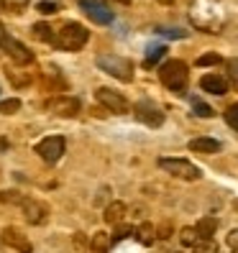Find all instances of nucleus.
Wrapping results in <instances>:
<instances>
[{
  "instance_id": "f257e3e1",
  "label": "nucleus",
  "mask_w": 238,
  "mask_h": 253,
  "mask_svg": "<svg viewBox=\"0 0 238 253\" xmlns=\"http://www.w3.org/2000/svg\"><path fill=\"white\" fill-rule=\"evenodd\" d=\"M159 80L174 95H185L187 92V82H190L187 64L182 62V59H169V62H164L159 67Z\"/></svg>"
},
{
  "instance_id": "f03ea898",
  "label": "nucleus",
  "mask_w": 238,
  "mask_h": 253,
  "mask_svg": "<svg viewBox=\"0 0 238 253\" xmlns=\"http://www.w3.org/2000/svg\"><path fill=\"white\" fill-rule=\"evenodd\" d=\"M87 39H90V31H87L82 23L69 21V23H64L56 31V39H54L51 46L62 49V51H80L85 43H87Z\"/></svg>"
},
{
  "instance_id": "7ed1b4c3",
  "label": "nucleus",
  "mask_w": 238,
  "mask_h": 253,
  "mask_svg": "<svg viewBox=\"0 0 238 253\" xmlns=\"http://www.w3.org/2000/svg\"><path fill=\"white\" fill-rule=\"evenodd\" d=\"M95 64L105 72V74H110V77L121 80V82H131V80H133V62H131V59H126V56H118V54H97Z\"/></svg>"
},
{
  "instance_id": "20e7f679",
  "label": "nucleus",
  "mask_w": 238,
  "mask_h": 253,
  "mask_svg": "<svg viewBox=\"0 0 238 253\" xmlns=\"http://www.w3.org/2000/svg\"><path fill=\"white\" fill-rule=\"evenodd\" d=\"M0 49H3V51L13 59V62L21 64V67H26V64L34 62V51H28L18 39H13V36L5 31L3 23H0Z\"/></svg>"
},
{
  "instance_id": "39448f33",
  "label": "nucleus",
  "mask_w": 238,
  "mask_h": 253,
  "mask_svg": "<svg viewBox=\"0 0 238 253\" xmlns=\"http://www.w3.org/2000/svg\"><path fill=\"white\" fill-rule=\"evenodd\" d=\"M159 167L164 171H169L172 176H177V179H185V182H197L202 176V171L187 159H159Z\"/></svg>"
},
{
  "instance_id": "423d86ee",
  "label": "nucleus",
  "mask_w": 238,
  "mask_h": 253,
  "mask_svg": "<svg viewBox=\"0 0 238 253\" xmlns=\"http://www.w3.org/2000/svg\"><path fill=\"white\" fill-rule=\"evenodd\" d=\"M95 100H97L105 110L118 113V115H123V113H128V110H131L128 100H126L121 92L110 90V87H97V90H95Z\"/></svg>"
},
{
  "instance_id": "0eeeda50",
  "label": "nucleus",
  "mask_w": 238,
  "mask_h": 253,
  "mask_svg": "<svg viewBox=\"0 0 238 253\" xmlns=\"http://www.w3.org/2000/svg\"><path fill=\"white\" fill-rule=\"evenodd\" d=\"M64 148H67V143H64L62 136H47V138H41V141L36 143L34 151H36L44 161H47V164H56L59 159H62Z\"/></svg>"
},
{
  "instance_id": "6e6552de",
  "label": "nucleus",
  "mask_w": 238,
  "mask_h": 253,
  "mask_svg": "<svg viewBox=\"0 0 238 253\" xmlns=\"http://www.w3.org/2000/svg\"><path fill=\"white\" fill-rule=\"evenodd\" d=\"M80 5H82V10L87 13V16H90V21H95L100 26L113 23V10L102 3V0H80Z\"/></svg>"
},
{
  "instance_id": "1a4fd4ad",
  "label": "nucleus",
  "mask_w": 238,
  "mask_h": 253,
  "mask_svg": "<svg viewBox=\"0 0 238 253\" xmlns=\"http://www.w3.org/2000/svg\"><path fill=\"white\" fill-rule=\"evenodd\" d=\"M136 118H139L141 123L151 126V128H156V126L164 123V113H161L159 105H156V102H151V100H141V102H136Z\"/></svg>"
},
{
  "instance_id": "9d476101",
  "label": "nucleus",
  "mask_w": 238,
  "mask_h": 253,
  "mask_svg": "<svg viewBox=\"0 0 238 253\" xmlns=\"http://www.w3.org/2000/svg\"><path fill=\"white\" fill-rule=\"evenodd\" d=\"M0 241H3L5 246H10V248H16L18 253H31L34 251L28 235H23V230H18V228H5L3 235H0Z\"/></svg>"
},
{
  "instance_id": "9b49d317",
  "label": "nucleus",
  "mask_w": 238,
  "mask_h": 253,
  "mask_svg": "<svg viewBox=\"0 0 238 253\" xmlns=\"http://www.w3.org/2000/svg\"><path fill=\"white\" fill-rule=\"evenodd\" d=\"M23 212H26V220L31 222V225H44V222L49 220V207L39 202V200H23Z\"/></svg>"
},
{
  "instance_id": "f8f14e48",
  "label": "nucleus",
  "mask_w": 238,
  "mask_h": 253,
  "mask_svg": "<svg viewBox=\"0 0 238 253\" xmlns=\"http://www.w3.org/2000/svg\"><path fill=\"white\" fill-rule=\"evenodd\" d=\"M200 87L205 92H210V95H218V97H223L228 92V80L223 77V74H218V72H210V74H202V80H200Z\"/></svg>"
},
{
  "instance_id": "ddd939ff",
  "label": "nucleus",
  "mask_w": 238,
  "mask_h": 253,
  "mask_svg": "<svg viewBox=\"0 0 238 253\" xmlns=\"http://www.w3.org/2000/svg\"><path fill=\"white\" fill-rule=\"evenodd\" d=\"M49 108L56 113V115H62V118H74L80 113V100L77 97H56V100H51L49 102Z\"/></svg>"
},
{
  "instance_id": "4468645a",
  "label": "nucleus",
  "mask_w": 238,
  "mask_h": 253,
  "mask_svg": "<svg viewBox=\"0 0 238 253\" xmlns=\"http://www.w3.org/2000/svg\"><path fill=\"white\" fill-rule=\"evenodd\" d=\"M123 217H126V205L123 202H110L108 207H105V212H102V220H105L108 222V225H121V222H123Z\"/></svg>"
},
{
  "instance_id": "2eb2a0df",
  "label": "nucleus",
  "mask_w": 238,
  "mask_h": 253,
  "mask_svg": "<svg viewBox=\"0 0 238 253\" xmlns=\"http://www.w3.org/2000/svg\"><path fill=\"white\" fill-rule=\"evenodd\" d=\"M190 151H195V154H218L220 151V143L215 138H192L190 141Z\"/></svg>"
},
{
  "instance_id": "dca6fc26",
  "label": "nucleus",
  "mask_w": 238,
  "mask_h": 253,
  "mask_svg": "<svg viewBox=\"0 0 238 253\" xmlns=\"http://www.w3.org/2000/svg\"><path fill=\"white\" fill-rule=\"evenodd\" d=\"M195 230H197V235L202 238V241H213V235H215V230H218V220L210 217V215H205L202 220H197Z\"/></svg>"
},
{
  "instance_id": "f3484780",
  "label": "nucleus",
  "mask_w": 238,
  "mask_h": 253,
  "mask_svg": "<svg viewBox=\"0 0 238 253\" xmlns=\"http://www.w3.org/2000/svg\"><path fill=\"white\" fill-rule=\"evenodd\" d=\"M110 246H113V238H110L108 233H102V230L90 238V251H93V253H108Z\"/></svg>"
},
{
  "instance_id": "a211bd4d",
  "label": "nucleus",
  "mask_w": 238,
  "mask_h": 253,
  "mask_svg": "<svg viewBox=\"0 0 238 253\" xmlns=\"http://www.w3.org/2000/svg\"><path fill=\"white\" fill-rule=\"evenodd\" d=\"M133 233L139 235V241H141L143 246H151V243L156 241V228L151 225V222H143V225H139Z\"/></svg>"
},
{
  "instance_id": "6ab92c4d",
  "label": "nucleus",
  "mask_w": 238,
  "mask_h": 253,
  "mask_svg": "<svg viewBox=\"0 0 238 253\" xmlns=\"http://www.w3.org/2000/svg\"><path fill=\"white\" fill-rule=\"evenodd\" d=\"M31 34H34L39 41H47V43H54V39H56L54 28H51L49 23H36V26L31 28Z\"/></svg>"
},
{
  "instance_id": "aec40b11",
  "label": "nucleus",
  "mask_w": 238,
  "mask_h": 253,
  "mask_svg": "<svg viewBox=\"0 0 238 253\" xmlns=\"http://www.w3.org/2000/svg\"><path fill=\"white\" fill-rule=\"evenodd\" d=\"M164 54H167V46H161V43H159V46H148V49H146V62H143V67H154Z\"/></svg>"
},
{
  "instance_id": "412c9836",
  "label": "nucleus",
  "mask_w": 238,
  "mask_h": 253,
  "mask_svg": "<svg viewBox=\"0 0 238 253\" xmlns=\"http://www.w3.org/2000/svg\"><path fill=\"white\" fill-rule=\"evenodd\" d=\"M180 241H182V246H190V248H195L202 238L197 235V230L195 228H182L180 230Z\"/></svg>"
},
{
  "instance_id": "4be33fe9",
  "label": "nucleus",
  "mask_w": 238,
  "mask_h": 253,
  "mask_svg": "<svg viewBox=\"0 0 238 253\" xmlns=\"http://www.w3.org/2000/svg\"><path fill=\"white\" fill-rule=\"evenodd\" d=\"M226 80L231 87L238 90V59H228L226 62Z\"/></svg>"
},
{
  "instance_id": "5701e85b",
  "label": "nucleus",
  "mask_w": 238,
  "mask_h": 253,
  "mask_svg": "<svg viewBox=\"0 0 238 253\" xmlns=\"http://www.w3.org/2000/svg\"><path fill=\"white\" fill-rule=\"evenodd\" d=\"M190 102H192V110H195L200 118H213V115H215L213 108L207 105V102H202L200 97H190Z\"/></svg>"
},
{
  "instance_id": "b1692460",
  "label": "nucleus",
  "mask_w": 238,
  "mask_h": 253,
  "mask_svg": "<svg viewBox=\"0 0 238 253\" xmlns=\"http://www.w3.org/2000/svg\"><path fill=\"white\" fill-rule=\"evenodd\" d=\"M21 110V100L18 97H8V100H0V115H13Z\"/></svg>"
},
{
  "instance_id": "393cba45",
  "label": "nucleus",
  "mask_w": 238,
  "mask_h": 253,
  "mask_svg": "<svg viewBox=\"0 0 238 253\" xmlns=\"http://www.w3.org/2000/svg\"><path fill=\"white\" fill-rule=\"evenodd\" d=\"M136 228H131V225H126V222H121V225H115V230H113V243H118V241H123V238H128Z\"/></svg>"
},
{
  "instance_id": "a878e982",
  "label": "nucleus",
  "mask_w": 238,
  "mask_h": 253,
  "mask_svg": "<svg viewBox=\"0 0 238 253\" xmlns=\"http://www.w3.org/2000/svg\"><path fill=\"white\" fill-rule=\"evenodd\" d=\"M220 62H223L220 54L218 51H210V54H202L197 59V67H213V64H220Z\"/></svg>"
},
{
  "instance_id": "bb28decb",
  "label": "nucleus",
  "mask_w": 238,
  "mask_h": 253,
  "mask_svg": "<svg viewBox=\"0 0 238 253\" xmlns=\"http://www.w3.org/2000/svg\"><path fill=\"white\" fill-rule=\"evenodd\" d=\"M223 115H226V123H228L233 130H238V102H236V105H231Z\"/></svg>"
},
{
  "instance_id": "cd10ccee",
  "label": "nucleus",
  "mask_w": 238,
  "mask_h": 253,
  "mask_svg": "<svg viewBox=\"0 0 238 253\" xmlns=\"http://www.w3.org/2000/svg\"><path fill=\"white\" fill-rule=\"evenodd\" d=\"M192 253H218V246H215V241H200L192 248Z\"/></svg>"
},
{
  "instance_id": "c85d7f7f",
  "label": "nucleus",
  "mask_w": 238,
  "mask_h": 253,
  "mask_svg": "<svg viewBox=\"0 0 238 253\" xmlns=\"http://www.w3.org/2000/svg\"><path fill=\"white\" fill-rule=\"evenodd\" d=\"M26 197H21L18 192H0V202H8V205H23Z\"/></svg>"
},
{
  "instance_id": "c756f323",
  "label": "nucleus",
  "mask_w": 238,
  "mask_h": 253,
  "mask_svg": "<svg viewBox=\"0 0 238 253\" xmlns=\"http://www.w3.org/2000/svg\"><path fill=\"white\" fill-rule=\"evenodd\" d=\"M36 10H39V13H44V16H51V13H56V10H59V5H56V3H51V0H41V3L36 5Z\"/></svg>"
},
{
  "instance_id": "7c9ffc66",
  "label": "nucleus",
  "mask_w": 238,
  "mask_h": 253,
  "mask_svg": "<svg viewBox=\"0 0 238 253\" xmlns=\"http://www.w3.org/2000/svg\"><path fill=\"white\" fill-rule=\"evenodd\" d=\"M161 36H169V39H185L187 31H182V28H159Z\"/></svg>"
},
{
  "instance_id": "2f4dec72",
  "label": "nucleus",
  "mask_w": 238,
  "mask_h": 253,
  "mask_svg": "<svg viewBox=\"0 0 238 253\" xmlns=\"http://www.w3.org/2000/svg\"><path fill=\"white\" fill-rule=\"evenodd\" d=\"M26 5H28V0H5V8L13 13H21Z\"/></svg>"
},
{
  "instance_id": "473e14b6",
  "label": "nucleus",
  "mask_w": 238,
  "mask_h": 253,
  "mask_svg": "<svg viewBox=\"0 0 238 253\" xmlns=\"http://www.w3.org/2000/svg\"><path fill=\"white\" fill-rule=\"evenodd\" d=\"M228 246H231L233 251H238V228L228 233Z\"/></svg>"
},
{
  "instance_id": "72a5a7b5",
  "label": "nucleus",
  "mask_w": 238,
  "mask_h": 253,
  "mask_svg": "<svg viewBox=\"0 0 238 253\" xmlns=\"http://www.w3.org/2000/svg\"><path fill=\"white\" fill-rule=\"evenodd\" d=\"M156 3H161V5H169V3H174V0H156Z\"/></svg>"
},
{
  "instance_id": "f704fd0d",
  "label": "nucleus",
  "mask_w": 238,
  "mask_h": 253,
  "mask_svg": "<svg viewBox=\"0 0 238 253\" xmlns=\"http://www.w3.org/2000/svg\"><path fill=\"white\" fill-rule=\"evenodd\" d=\"M0 10H5V0H0Z\"/></svg>"
},
{
  "instance_id": "c9c22d12",
  "label": "nucleus",
  "mask_w": 238,
  "mask_h": 253,
  "mask_svg": "<svg viewBox=\"0 0 238 253\" xmlns=\"http://www.w3.org/2000/svg\"><path fill=\"white\" fill-rule=\"evenodd\" d=\"M118 3H131V0H118Z\"/></svg>"
},
{
  "instance_id": "e433bc0d",
  "label": "nucleus",
  "mask_w": 238,
  "mask_h": 253,
  "mask_svg": "<svg viewBox=\"0 0 238 253\" xmlns=\"http://www.w3.org/2000/svg\"><path fill=\"white\" fill-rule=\"evenodd\" d=\"M236 210H238V202H236Z\"/></svg>"
},
{
  "instance_id": "4c0bfd02",
  "label": "nucleus",
  "mask_w": 238,
  "mask_h": 253,
  "mask_svg": "<svg viewBox=\"0 0 238 253\" xmlns=\"http://www.w3.org/2000/svg\"><path fill=\"white\" fill-rule=\"evenodd\" d=\"M177 253H182V251H177Z\"/></svg>"
}]
</instances>
